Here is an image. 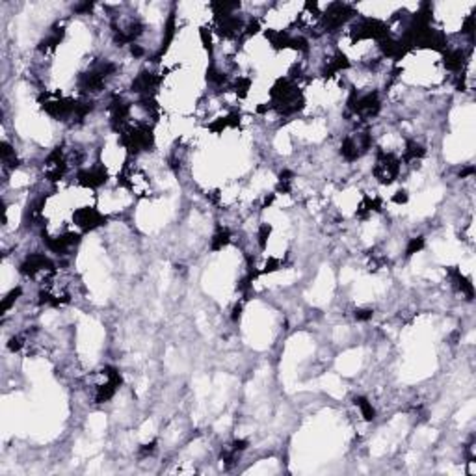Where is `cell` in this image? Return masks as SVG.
I'll return each instance as SVG.
<instances>
[{
    "instance_id": "1",
    "label": "cell",
    "mask_w": 476,
    "mask_h": 476,
    "mask_svg": "<svg viewBox=\"0 0 476 476\" xmlns=\"http://www.w3.org/2000/svg\"><path fill=\"white\" fill-rule=\"evenodd\" d=\"M106 223V216L95 207H80L73 212V225L78 231H95Z\"/></svg>"
},
{
    "instance_id": "2",
    "label": "cell",
    "mask_w": 476,
    "mask_h": 476,
    "mask_svg": "<svg viewBox=\"0 0 476 476\" xmlns=\"http://www.w3.org/2000/svg\"><path fill=\"white\" fill-rule=\"evenodd\" d=\"M355 405H357V409H359V413H361V417H363L365 420L376 419V409H374V405H372V402L368 398L357 396V398H355Z\"/></svg>"
},
{
    "instance_id": "3",
    "label": "cell",
    "mask_w": 476,
    "mask_h": 476,
    "mask_svg": "<svg viewBox=\"0 0 476 476\" xmlns=\"http://www.w3.org/2000/svg\"><path fill=\"white\" fill-rule=\"evenodd\" d=\"M21 294H23V289H21V287H15V289H11V291L4 296V299H2V315H8L9 309L15 307V303L19 301V298H21Z\"/></svg>"
},
{
    "instance_id": "4",
    "label": "cell",
    "mask_w": 476,
    "mask_h": 476,
    "mask_svg": "<svg viewBox=\"0 0 476 476\" xmlns=\"http://www.w3.org/2000/svg\"><path fill=\"white\" fill-rule=\"evenodd\" d=\"M422 248H424V238L422 236H413V238L407 240V246H405V257H411L415 253H419Z\"/></svg>"
},
{
    "instance_id": "5",
    "label": "cell",
    "mask_w": 476,
    "mask_h": 476,
    "mask_svg": "<svg viewBox=\"0 0 476 476\" xmlns=\"http://www.w3.org/2000/svg\"><path fill=\"white\" fill-rule=\"evenodd\" d=\"M372 309H355V320H359V322H366V320H370L372 318Z\"/></svg>"
},
{
    "instance_id": "6",
    "label": "cell",
    "mask_w": 476,
    "mask_h": 476,
    "mask_svg": "<svg viewBox=\"0 0 476 476\" xmlns=\"http://www.w3.org/2000/svg\"><path fill=\"white\" fill-rule=\"evenodd\" d=\"M407 199H409V194H407V190H398L393 197H391V201L396 203V205H405L407 203Z\"/></svg>"
}]
</instances>
